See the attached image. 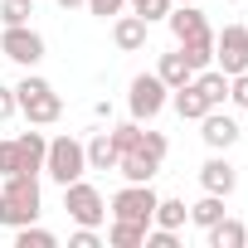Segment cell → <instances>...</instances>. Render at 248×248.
Instances as JSON below:
<instances>
[{
  "mask_svg": "<svg viewBox=\"0 0 248 248\" xmlns=\"http://www.w3.org/2000/svg\"><path fill=\"white\" fill-rule=\"evenodd\" d=\"M156 78L166 83V88H185L190 78H195V68L185 63V54L175 49V54H161V63H156Z\"/></svg>",
  "mask_w": 248,
  "mask_h": 248,
  "instance_id": "cell-19",
  "label": "cell"
},
{
  "mask_svg": "<svg viewBox=\"0 0 248 248\" xmlns=\"http://www.w3.org/2000/svg\"><path fill=\"white\" fill-rule=\"evenodd\" d=\"M107 243H112V248H141V243H146V224L112 219V224H107Z\"/></svg>",
  "mask_w": 248,
  "mask_h": 248,
  "instance_id": "cell-23",
  "label": "cell"
},
{
  "mask_svg": "<svg viewBox=\"0 0 248 248\" xmlns=\"http://www.w3.org/2000/svg\"><path fill=\"white\" fill-rule=\"evenodd\" d=\"M214 68L229 78L248 68V25H224L214 34Z\"/></svg>",
  "mask_w": 248,
  "mask_h": 248,
  "instance_id": "cell-8",
  "label": "cell"
},
{
  "mask_svg": "<svg viewBox=\"0 0 248 248\" xmlns=\"http://www.w3.org/2000/svg\"><path fill=\"white\" fill-rule=\"evenodd\" d=\"M20 112V102H15V88H5V83H0V122H10Z\"/></svg>",
  "mask_w": 248,
  "mask_h": 248,
  "instance_id": "cell-34",
  "label": "cell"
},
{
  "mask_svg": "<svg viewBox=\"0 0 248 248\" xmlns=\"http://www.w3.org/2000/svg\"><path fill=\"white\" fill-rule=\"evenodd\" d=\"M166 102H170V88H166L156 73H137V78L127 83V112H132L137 122H156V117L166 112Z\"/></svg>",
  "mask_w": 248,
  "mask_h": 248,
  "instance_id": "cell-5",
  "label": "cell"
},
{
  "mask_svg": "<svg viewBox=\"0 0 248 248\" xmlns=\"http://www.w3.org/2000/svg\"><path fill=\"white\" fill-rule=\"evenodd\" d=\"M146 20L141 15H112V44L122 49V54H137V49H146Z\"/></svg>",
  "mask_w": 248,
  "mask_h": 248,
  "instance_id": "cell-13",
  "label": "cell"
},
{
  "mask_svg": "<svg viewBox=\"0 0 248 248\" xmlns=\"http://www.w3.org/2000/svg\"><path fill=\"white\" fill-rule=\"evenodd\" d=\"M15 102H20V117L30 122V127H54V122L63 117V97L54 93V83L39 78V73H30V68L15 83Z\"/></svg>",
  "mask_w": 248,
  "mask_h": 248,
  "instance_id": "cell-2",
  "label": "cell"
},
{
  "mask_svg": "<svg viewBox=\"0 0 248 248\" xmlns=\"http://www.w3.org/2000/svg\"><path fill=\"white\" fill-rule=\"evenodd\" d=\"M10 233H15V248H59V233L39 229V219H34V224H20V229H10Z\"/></svg>",
  "mask_w": 248,
  "mask_h": 248,
  "instance_id": "cell-24",
  "label": "cell"
},
{
  "mask_svg": "<svg viewBox=\"0 0 248 248\" xmlns=\"http://www.w3.org/2000/svg\"><path fill=\"white\" fill-rule=\"evenodd\" d=\"M175 49H180V54H185V63L200 73V68H209V63H214V30H209V34H200V39H185V44H175Z\"/></svg>",
  "mask_w": 248,
  "mask_h": 248,
  "instance_id": "cell-21",
  "label": "cell"
},
{
  "mask_svg": "<svg viewBox=\"0 0 248 248\" xmlns=\"http://www.w3.org/2000/svg\"><path fill=\"white\" fill-rule=\"evenodd\" d=\"M97 243H102V238H97V229H83V224H78V229H73V238H68V248H97Z\"/></svg>",
  "mask_w": 248,
  "mask_h": 248,
  "instance_id": "cell-33",
  "label": "cell"
},
{
  "mask_svg": "<svg viewBox=\"0 0 248 248\" xmlns=\"http://www.w3.org/2000/svg\"><path fill=\"white\" fill-rule=\"evenodd\" d=\"M63 209H68V219H73V224H83V229L107 224V200H102V190H97V185H88V180L63 185Z\"/></svg>",
  "mask_w": 248,
  "mask_h": 248,
  "instance_id": "cell-6",
  "label": "cell"
},
{
  "mask_svg": "<svg viewBox=\"0 0 248 248\" xmlns=\"http://www.w3.org/2000/svg\"><path fill=\"white\" fill-rule=\"evenodd\" d=\"M224 214H229V209H224V195H209V190L190 204V224H195V229H209V224H219Z\"/></svg>",
  "mask_w": 248,
  "mask_h": 248,
  "instance_id": "cell-20",
  "label": "cell"
},
{
  "mask_svg": "<svg viewBox=\"0 0 248 248\" xmlns=\"http://www.w3.org/2000/svg\"><path fill=\"white\" fill-rule=\"evenodd\" d=\"M166 25H170L175 44H185V39H200V34H209V20H204V10H200V5H170Z\"/></svg>",
  "mask_w": 248,
  "mask_h": 248,
  "instance_id": "cell-11",
  "label": "cell"
},
{
  "mask_svg": "<svg viewBox=\"0 0 248 248\" xmlns=\"http://www.w3.org/2000/svg\"><path fill=\"white\" fill-rule=\"evenodd\" d=\"M44 209V190H39V175H5L0 185V229H20V224H34Z\"/></svg>",
  "mask_w": 248,
  "mask_h": 248,
  "instance_id": "cell-1",
  "label": "cell"
},
{
  "mask_svg": "<svg viewBox=\"0 0 248 248\" xmlns=\"http://www.w3.org/2000/svg\"><path fill=\"white\" fill-rule=\"evenodd\" d=\"M170 107H175V117H180V122H200V117L209 112V102H204V93H200L195 83L170 88Z\"/></svg>",
  "mask_w": 248,
  "mask_h": 248,
  "instance_id": "cell-15",
  "label": "cell"
},
{
  "mask_svg": "<svg viewBox=\"0 0 248 248\" xmlns=\"http://www.w3.org/2000/svg\"><path fill=\"white\" fill-rule=\"evenodd\" d=\"M141 248H180V238H175V229H156V224H151Z\"/></svg>",
  "mask_w": 248,
  "mask_h": 248,
  "instance_id": "cell-31",
  "label": "cell"
},
{
  "mask_svg": "<svg viewBox=\"0 0 248 248\" xmlns=\"http://www.w3.org/2000/svg\"><path fill=\"white\" fill-rule=\"evenodd\" d=\"M127 5H132V15H141L146 25H156V20H166V15H170L175 0H127Z\"/></svg>",
  "mask_w": 248,
  "mask_h": 248,
  "instance_id": "cell-27",
  "label": "cell"
},
{
  "mask_svg": "<svg viewBox=\"0 0 248 248\" xmlns=\"http://www.w3.org/2000/svg\"><path fill=\"white\" fill-rule=\"evenodd\" d=\"M107 137H112V146H117V156H122V151H132V146L141 141V122H137V117H132V122H117Z\"/></svg>",
  "mask_w": 248,
  "mask_h": 248,
  "instance_id": "cell-25",
  "label": "cell"
},
{
  "mask_svg": "<svg viewBox=\"0 0 248 248\" xmlns=\"http://www.w3.org/2000/svg\"><path fill=\"white\" fill-rule=\"evenodd\" d=\"M229 102H233V107H238V112H248V68H243V73H233V78H229Z\"/></svg>",
  "mask_w": 248,
  "mask_h": 248,
  "instance_id": "cell-28",
  "label": "cell"
},
{
  "mask_svg": "<svg viewBox=\"0 0 248 248\" xmlns=\"http://www.w3.org/2000/svg\"><path fill=\"white\" fill-rule=\"evenodd\" d=\"M200 190H209V195H224V200H229V195L238 190V166H233L224 151H214V156L200 166Z\"/></svg>",
  "mask_w": 248,
  "mask_h": 248,
  "instance_id": "cell-9",
  "label": "cell"
},
{
  "mask_svg": "<svg viewBox=\"0 0 248 248\" xmlns=\"http://www.w3.org/2000/svg\"><path fill=\"white\" fill-rule=\"evenodd\" d=\"M15 170H20V151H15V137H5L0 141V180L15 175Z\"/></svg>",
  "mask_w": 248,
  "mask_h": 248,
  "instance_id": "cell-29",
  "label": "cell"
},
{
  "mask_svg": "<svg viewBox=\"0 0 248 248\" xmlns=\"http://www.w3.org/2000/svg\"><path fill=\"white\" fill-rule=\"evenodd\" d=\"M229 5H238V0H229Z\"/></svg>",
  "mask_w": 248,
  "mask_h": 248,
  "instance_id": "cell-37",
  "label": "cell"
},
{
  "mask_svg": "<svg viewBox=\"0 0 248 248\" xmlns=\"http://www.w3.org/2000/svg\"><path fill=\"white\" fill-rule=\"evenodd\" d=\"M15 151H20V170L15 175H44V151H49V137L44 132H20L15 137Z\"/></svg>",
  "mask_w": 248,
  "mask_h": 248,
  "instance_id": "cell-12",
  "label": "cell"
},
{
  "mask_svg": "<svg viewBox=\"0 0 248 248\" xmlns=\"http://www.w3.org/2000/svg\"><path fill=\"white\" fill-rule=\"evenodd\" d=\"M59 10H78V5H88V0H54Z\"/></svg>",
  "mask_w": 248,
  "mask_h": 248,
  "instance_id": "cell-35",
  "label": "cell"
},
{
  "mask_svg": "<svg viewBox=\"0 0 248 248\" xmlns=\"http://www.w3.org/2000/svg\"><path fill=\"white\" fill-rule=\"evenodd\" d=\"M117 170H122V180H156V170H161V161H156L151 151H141V146H132V151H122V156H117Z\"/></svg>",
  "mask_w": 248,
  "mask_h": 248,
  "instance_id": "cell-14",
  "label": "cell"
},
{
  "mask_svg": "<svg viewBox=\"0 0 248 248\" xmlns=\"http://www.w3.org/2000/svg\"><path fill=\"white\" fill-rule=\"evenodd\" d=\"M34 0H0V25H30Z\"/></svg>",
  "mask_w": 248,
  "mask_h": 248,
  "instance_id": "cell-26",
  "label": "cell"
},
{
  "mask_svg": "<svg viewBox=\"0 0 248 248\" xmlns=\"http://www.w3.org/2000/svg\"><path fill=\"white\" fill-rule=\"evenodd\" d=\"M204 238H209V248H243V243H248V229H243L238 219H229V214H224L219 224H209V229H204Z\"/></svg>",
  "mask_w": 248,
  "mask_h": 248,
  "instance_id": "cell-18",
  "label": "cell"
},
{
  "mask_svg": "<svg viewBox=\"0 0 248 248\" xmlns=\"http://www.w3.org/2000/svg\"><path fill=\"white\" fill-rule=\"evenodd\" d=\"M151 224H156V229H175V233H180V224H190V204H185V200H156Z\"/></svg>",
  "mask_w": 248,
  "mask_h": 248,
  "instance_id": "cell-22",
  "label": "cell"
},
{
  "mask_svg": "<svg viewBox=\"0 0 248 248\" xmlns=\"http://www.w3.org/2000/svg\"><path fill=\"white\" fill-rule=\"evenodd\" d=\"M44 175H49L54 185L83 180V175H88V151H83V141H78V137H54L49 151H44Z\"/></svg>",
  "mask_w": 248,
  "mask_h": 248,
  "instance_id": "cell-3",
  "label": "cell"
},
{
  "mask_svg": "<svg viewBox=\"0 0 248 248\" xmlns=\"http://www.w3.org/2000/svg\"><path fill=\"white\" fill-rule=\"evenodd\" d=\"M0 54L20 68H39L44 63V34L30 30V25H5L0 30Z\"/></svg>",
  "mask_w": 248,
  "mask_h": 248,
  "instance_id": "cell-7",
  "label": "cell"
},
{
  "mask_svg": "<svg viewBox=\"0 0 248 248\" xmlns=\"http://www.w3.org/2000/svg\"><path fill=\"white\" fill-rule=\"evenodd\" d=\"M200 137H204L209 151H229V146L238 141V122H233L224 107H209V112L200 117Z\"/></svg>",
  "mask_w": 248,
  "mask_h": 248,
  "instance_id": "cell-10",
  "label": "cell"
},
{
  "mask_svg": "<svg viewBox=\"0 0 248 248\" xmlns=\"http://www.w3.org/2000/svg\"><path fill=\"white\" fill-rule=\"evenodd\" d=\"M190 83L204 93V102H209V107H224V102H229V73H219L214 63H209V68H200Z\"/></svg>",
  "mask_w": 248,
  "mask_h": 248,
  "instance_id": "cell-16",
  "label": "cell"
},
{
  "mask_svg": "<svg viewBox=\"0 0 248 248\" xmlns=\"http://www.w3.org/2000/svg\"><path fill=\"white\" fill-rule=\"evenodd\" d=\"M175 5H200V0H175Z\"/></svg>",
  "mask_w": 248,
  "mask_h": 248,
  "instance_id": "cell-36",
  "label": "cell"
},
{
  "mask_svg": "<svg viewBox=\"0 0 248 248\" xmlns=\"http://www.w3.org/2000/svg\"><path fill=\"white\" fill-rule=\"evenodd\" d=\"M137 146H141V151H151L156 161H166V151H170V141H166L161 132H141V141H137Z\"/></svg>",
  "mask_w": 248,
  "mask_h": 248,
  "instance_id": "cell-32",
  "label": "cell"
},
{
  "mask_svg": "<svg viewBox=\"0 0 248 248\" xmlns=\"http://www.w3.org/2000/svg\"><path fill=\"white\" fill-rule=\"evenodd\" d=\"M156 190L151 180H127L112 200H107V219H127V224H146L151 229V214H156Z\"/></svg>",
  "mask_w": 248,
  "mask_h": 248,
  "instance_id": "cell-4",
  "label": "cell"
},
{
  "mask_svg": "<svg viewBox=\"0 0 248 248\" xmlns=\"http://www.w3.org/2000/svg\"><path fill=\"white\" fill-rule=\"evenodd\" d=\"M83 151H88V170H117V146L107 132H93L83 141Z\"/></svg>",
  "mask_w": 248,
  "mask_h": 248,
  "instance_id": "cell-17",
  "label": "cell"
},
{
  "mask_svg": "<svg viewBox=\"0 0 248 248\" xmlns=\"http://www.w3.org/2000/svg\"><path fill=\"white\" fill-rule=\"evenodd\" d=\"M83 10H88V15H97V20H112V15L127 10V0H88Z\"/></svg>",
  "mask_w": 248,
  "mask_h": 248,
  "instance_id": "cell-30",
  "label": "cell"
}]
</instances>
